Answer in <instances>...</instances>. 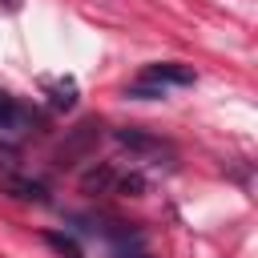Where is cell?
Masks as SVG:
<instances>
[{"instance_id":"3957f363","label":"cell","mask_w":258,"mask_h":258,"mask_svg":"<svg viewBox=\"0 0 258 258\" xmlns=\"http://www.w3.org/2000/svg\"><path fill=\"white\" fill-rule=\"evenodd\" d=\"M113 181H117V169L105 165V161L81 173V189H85V194H105V189H113Z\"/></svg>"},{"instance_id":"9c48e42d","label":"cell","mask_w":258,"mask_h":258,"mask_svg":"<svg viewBox=\"0 0 258 258\" xmlns=\"http://www.w3.org/2000/svg\"><path fill=\"white\" fill-rule=\"evenodd\" d=\"M113 185H117V194H125V198H141V194H145V177H141V173H125V177H117Z\"/></svg>"},{"instance_id":"8992f818","label":"cell","mask_w":258,"mask_h":258,"mask_svg":"<svg viewBox=\"0 0 258 258\" xmlns=\"http://www.w3.org/2000/svg\"><path fill=\"white\" fill-rule=\"evenodd\" d=\"M97 129H101V125H97V121H85V125H81V129H77V133H73V141H69V145H64V149H60V161H69V157H73V153H77V149H85V145H89V141H93V137H97Z\"/></svg>"},{"instance_id":"52a82bcc","label":"cell","mask_w":258,"mask_h":258,"mask_svg":"<svg viewBox=\"0 0 258 258\" xmlns=\"http://www.w3.org/2000/svg\"><path fill=\"white\" fill-rule=\"evenodd\" d=\"M44 246H52L60 258H85V254H81V246H77L69 234H56V230H44Z\"/></svg>"},{"instance_id":"7a4b0ae2","label":"cell","mask_w":258,"mask_h":258,"mask_svg":"<svg viewBox=\"0 0 258 258\" xmlns=\"http://www.w3.org/2000/svg\"><path fill=\"white\" fill-rule=\"evenodd\" d=\"M117 141L125 149H137V153H169V145H161L157 137H149L141 129H117Z\"/></svg>"},{"instance_id":"8fae6325","label":"cell","mask_w":258,"mask_h":258,"mask_svg":"<svg viewBox=\"0 0 258 258\" xmlns=\"http://www.w3.org/2000/svg\"><path fill=\"white\" fill-rule=\"evenodd\" d=\"M117 258H149V254H145L141 246H121V250H117Z\"/></svg>"},{"instance_id":"5b68a950","label":"cell","mask_w":258,"mask_h":258,"mask_svg":"<svg viewBox=\"0 0 258 258\" xmlns=\"http://www.w3.org/2000/svg\"><path fill=\"white\" fill-rule=\"evenodd\" d=\"M4 189L12 194V198H20V202H48V194H44V185L40 181H32V177H8L4 181Z\"/></svg>"},{"instance_id":"277c9868","label":"cell","mask_w":258,"mask_h":258,"mask_svg":"<svg viewBox=\"0 0 258 258\" xmlns=\"http://www.w3.org/2000/svg\"><path fill=\"white\" fill-rule=\"evenodd\" d=\"M20 125H32V113L20 109L16 97L0 89V129H20Z\"/></svg>"},{"instance_id":"6da1fadb","label":"cell","mask_w":258,"mask_h":258,"mask_svg":"<svg viewBox=\"0 0 258 258\" xmlns=\"http://www.w3.org/2000/svg\"><path fill=\"white\" fill-rule=\"evenodd\" d=\"M141 81H149V85H194L198 81V73L189 69V64H177V60H157V64H145V73H141Z\"/></svg>"},{"instance_id":"ba28073f","label":"cell","mask_w":258,"mask_h":258,"mask_svg":"<svg viewBox=\"0 0 258 258\" xmlns=\"http://www.w3.org/2000/svg\"><path fill=\"white\" fill-rule=\"evenodd\" d=\"M125 97H133V101H161V97H165V89H161V85L141 81V85H129V89H125Z\"/></svg>"},{"instance_id":"30bf717a","label":"cell","mask_w":258,"mask_h":258,"mask_svg":"<svg viewBox=\"0 0 258 258\" xmlns=\"http://www.w3.org/2000/svg\"><path fill=\"white\" fill-rule=\"evenodd\" d=\"M73 101H77V85H73V81H60V85L52 89V105H56V109H73Z\"/></svg>"}]
</instances>
